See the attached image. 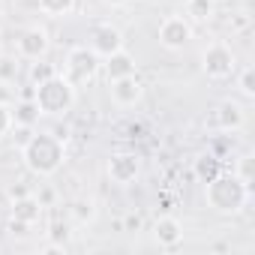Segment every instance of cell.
I'll return each instance as SVG.
<instances>
[{"label":"cell","instance_id":"cell-1","mask_svg":"<svg viewBox=\"0 0 255 255\" xmlns=\"http://www.w3.org/2000/svg\"><path fill=\"white\" fill-rule=\"evenodd\" d=\"M21 153H24V165L39 177L57 174L63 168V162H66L63 138L54 135V132H33V138L21 147Z\"/></svg>","mask_w":255,"mask_h":255},{"label":"cell","instance_id":"cell-2","mask_svg":"<svg viewBox=\"0 0 255 255\" xmlns=\"http://www.w3.org/2000/svg\"><path fill=\"white\" fill-rule=\"evenodd\" d=\"M204 201L216 213H240L249 201V183H243L237 174H216L204 183Z\"/></svg>","mask_w":255,"mask_h":255},{"label":"cell","instance_id":"cell-3","mask_svg":"<svg viewBox=\"0 0 255 255\" xmlns=\"http://www.w3.org/2000/svg\"><path fill=\"white\" fill-rule=\"evenodd\" d=\"M33 102L39 105V114H48V117H54V114H66V111L75 105V87L57 72V75H51L48 81L36 84Z\"/></svg>","mask_w":255,"mask_h":255},{"label":"cell","instance_id":"cell-4","mask_svg":"<svg viewBox=\"0 0 255 255\" xmlns=\"http://www.w3.org/2000/svg\"><path fill=\"white\" fill-rule=\"evenodd\" d=\"M99 66H102V57H99L93 48H87V45H75V48L66 54V60H63V72H60V75L78 90L81 84H87V81L96 78Z\"/></svg>","mask_w":255,"mask_h":255},{"label":"cell","instance_id":"cell-5","mask_svg":"<svg viewBox=\"0 0 255 255\" xmlns=\"http://www.w3.org/2000/svg\"><path fill=\"white\" fill-rule=\"evenodd\" d=\"M201 69L207 78L213 81H222V78H231L237 72V57L234 51L225 45V42H210L204 51H201Z\"/></svg>","mask_w":255,"mask_h":255},{"label":"cell","instance_id":"cell-6","mask_svg":"<svg viewBox=\"0 0 255 255\" xmlns=\"http://www.w3.org/2000/svg\"><path fill=\"white\" fill-rule=\"evenodd\" d=\"M192 39V24L183 18V15H168L162 24H159V45L168 48V51H180L186 48Z\"/></svg>","mask_w":255,"mask_h":255},{"label":"cell","instance_id":"cell-7","mask_svg":"<svg viewBox=\"0 0 255 255\" xmlns=\"http://www.w3.org/2000/svg\"><path fill=\"white\" fill-rule=\"evenodd\" d=\"M108 87H111L114 105H120V108H135L144 99V81L138 78V72L123 75V78H114V81H108Z\"/></svg>","mask_w":255,"mask_h":255},{"label":"cell","instance_id":"cell-8","mask_svg":"<svg viewBox=\"0 0 255 255\" xmlns=\"http://www.w3.org/2000/svg\"><path fill=\"white\" fill-rule=\"evenodd\" d=\"M105 171H108V180H111V183H117V186H129V183L138 180L141 162H138L135 153H126V150H123V153H114V156L108 159Z\"/></svg>","mask_w":255,"mask_h":255},{"label":"cell","instance_id":"cell-9","mask_svg":"<svg viewBox=\"0 0 255 255\" xmlns=\"http://www.w3.org/2000/svg\"><path fill=\"white\" fill-rule=\"evenodd\" d=\"M51 48V39H48V30L45 27H27L21 36H18V57L24 60H42Z\"/></svg>","mask_w":255,"mask_h":255},{"label":"cell","instance_id":"cell-10","mask_svg":"<svg viewBox=\"0 0 255 255\" xmlns=\"http://www.w3.org/2000/svg\"><path fill=\"white\" fill-rule=\"evenodd\" d=\"M90 48L105 60L108 54H114V51L123 48V33H120L114 24H99V27H93V33H90Z\"/></svg>","mask_w":255,"mask_h":255},{"label":"cell","instance_id":"cell-11","mask_svg":"<svg viewBox=\"0 0 255 255\" xmlns=\"http://www.w3.org/2000/svg\"><path fill=\"white\" fill-rule=\"evenodd\" d=\"M153 237H156V243H159L162 249L180 246V243H183V225H180V219H174V216H159V219L153 222Z\"/></svg>","mask_w":255,"mask_h":255},{"label":"cell","instance_id":"cell-12","mask_svg":"<svg viewBox=\"0 0 255 255\" xmlns=\"http://www.w3.org/2000/svg\"><path fill=\"white\" fill-rule=\"evenodd\" d=\"M213 120H216V126L222 132H234V129H240L243 126V120H246V111H243V105H237V102H222L219 108H216V114H213Z\"/></svg>","mask_w":255,"mask_h":255},{"label":"cell","instance_id":"cell-13","mask_svg":"<svg viewBox=\"0 0 255 255\" xmlns=\"http://www.w3.org/2000/svg\"><path fill=\"white\" fill-rule=\"evenodd\" d=\"M105 78L108 81H114V78H123V75H132L135 72V57L129 54V51H114V54H108L105 57Z\"/></svg>","mask_w":255,"mask_h":255},{"label":"cell","instance_id":"cell-14","mask_svg":"<svg viewBox=\"0 0 255 255\" xmlns=\"http://www.w3.org/2000/svg\"><path fill=\"white\" fill-rule=\"evenodd\" d=\"M42 207H45V204L27 192V195H21V198H12V219H21V222L33 225V222H39Z\"/></svg>","mask_w":255,"mask_h":255},{"label":"cell","instance_id":"cell-15","mask_svg":"<svg viewBox=\"0 0 255 255\" xmlns=\"http://www.w3.org/2000/svg\"><path fill=\"white\" fill-rule=\"evenodd\" d=\"M222 171V162L216 159V156H210V153H204V156H198L195 162H192V174L201 180V183H207V180H213L216 174Z\"/></svg>","mask_w":255,"mask_h":255},{"label":"cell","instance_id":"cell-16","mask_svg":"<svg viewBox=\"0 0 255 255\" xmlns=\"http://www.w3.org/2000/svg\"><path fill=\"white\" fill-rule=\"evenodd\" d=\"M69 216H72L75 225H87V222H93V216H96V204H93V198H72V201H69Z\"/></svg>","mask_w":255,"mask_h":255},{"label":"cell","instance_id":"cell-17","mask_svg":"<svg viewBox=\"0 0 255 255\" xmlns=\"http://www.w3.org/2000/svg\"><path fill=\"white\" fill-rule=\"evenodd\" d=\"M186 15L198 24L210 21L216 15V0H186Z\"/></svg>","mask_w":255,"mask_h":255},{"label":"cell","instance_id":"cell-18","mask_svg":"<svg viewBox=\"0 0 255 255\" xmlns=\"http://www.w3.org/2000/svg\"><path fill=\"white\" fill-rule=\"evenodd\" d=\"M39 120V105L33 99H21L15 108H12V123H24V126H33Z\"/></svg>","mask_w":255,"mask_h":255},{"label":"cell","instance_id":"cell-19","mask_svg":"<svg viewBox=\"0 0 255 255\" xmlns=\"http://www.w3.org/2000/svg\"><path fill=\"white\" fill-rule=\"evenodd\" d=\"M36 3H39V9H42L45 15L60 18V15H69V12L75 9L78 0H36Z\"/></svg>","mask_w":255,"mask_h":255},{"label":"cell","instance_id":"cell-20","mask_svg":"<svg viewBox=\"0 0 255 255\" xmlns=\"http://www.w3.org/2000/svg\"><path fill=\"white\" fill-rule=\"evenodd\" d=\"M51 75H57V69H54L51 63H45V57H42V60H33V66H30V84H33V87L42 84V81H48Z\"/></svg>","mask_w":255,"mask_h":255},{"label":"cell","instance_id":"cell-21","mask_svg":"<svg viewBox=\"0 0 255 255\" xmlns=\"http://www.w3.org/2000/svg\"><path fill=\"white\" fill-rule=\"evenodd\" d=\"M18 78V60L0 54V84H12Z\"/></svg>","mask_w":255,"mask_h":255},{"label":"cell","instance_id":"cell-22","mask_svg":"<svg viewBox=\"0 0 255 255\" xmlns=\"http://www.w3.org/2000/svg\"><path fill=\"white\" fill-rule=\"evenodd\" d=\"M237 87H240V93H243L246 99L255 96V72H252V66L240 69V75H237Z\"/></svg>","mask_w":255,"mask_h":255},{"label":"cell","instance_id":"cell-23","mask_svg":"<svg viewBox=\"0 0 255 255\" xmlns=\"http://www.w3.org/2000/svg\"><path fill=\"white\" fill-rule=\"evenodd\" d=\"M69 234H72V231H69V222H60V219L51 222V228H48V240H51V243H63V246H66V243H69Z\"/></svg>","mask_w":255,"mask_h":255},{"label":"cell","instance_id":"cell-24","mask_svg":"<svg viewBox=\"0 0 255 255\" xmlns=\"http://www.w3.org/2000/svg\"><path fill=\"white\" fill-rule=\"evenodd\" d=\"M9 135H12V141H15L18 147H24V144L33 138V126H24V123H12Z\"/></svg>","mask_w":255,"mask_h":255},{"label":"cell","instance_id":"cell-25","mask_svg":"<svg viewBox=\"0 0 255 255\" xmlns=\"http://www.w3.org/2000/svg\"><path fill=\"white\" fill-rule=\"evenodd\" d=\"M9 129H12V108L0 102V141L9 135Z\"/></svg>","mask_w":255,"mask_h":255},{"label":"cell","instance_id":"cell-26","mask_svg":"<svg viewBox=\"0 0 255 255\" xmlns=\"http://www.w3.org/2000/svg\"><path fill=\"white\" fill-rule=\"evenodd\" d=\"M27 228H30V225H27V222H21V219H12V222H9V231H12L15 237H24V234H27Z\"/></svg>","mask_w":255,"mask_h":255},{"label":"cell","instance_id":"cell-27","mask_svg":"<svg viewBox=\"0 0 255 255\" xmlns=\"http://www.w3.org/2000/svg\"><path fill=\"white\" fill-rule=\"evenodd\" d=\"M42 252H45V255H63V252H66V246H63V243H51V240H48V243L42 246Z\"/></svg>","mask_w":255,"mask_h":255},{"label":"cell","instance_id":"cell-28","mask_svg":"<svg viewBox=\"0 0 255 255\" xmlns=\"http://www.w3.org/2000/svg\"><path fill=\"white\" fill-rule=\"evenodd\" d=\"M126 228H129V231H138V228H141V219H138V216H126Z\"/></svg>","mask_w":255,"mask_h":255},{"label":"cell","instance_id":"cell-29","mask_svg":"<svg viewBox=\"0 0 255 255\" xmlns=\"http://www.w3.org/2000/svg\"><path fill=\"white\" fill-rule=\"evenodd\" d=\"M21 195H27L24 186H12V189H9V198H21Z\"/></svg>","mask_w":255,"mask_h":255},{"label":"cell","instance_id":"cell-30","mask_svg":"<svg viewBox=\"0 0 255 255\" xmlns=\"http://www.w3.org/2000/svg\"><path fill=\"white\" fill-rule=\"evenodd\" d=\"M102 3H105V6H111V9H117V6H126L129 0H102Z\"/></svg>","mask_w":255,"mask_h":255},{"label":"cell","instance_id":"cell-31","mask_svg":"<svg viewBox=\"0 0 255 255\" xmlns=\"http://www.w3.org/2000/svg\"><path fill=\"white\" fill-rule=\"evenodd\" d=\"M0 54H3V33H0Z\"/></svg>","mask_w":255,"mask_h":255}]
</instances>
